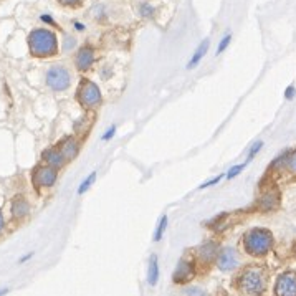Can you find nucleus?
<instances>
[{
  "mask_svg": "<svg viewBox=\"0 0 296 296\" xmlns=\"http://www.w3.org/2000/svg\"><path fill=\"white\" fill-rule=\"evenodd\" d=\"M159 280V265H157V257L152 255L151 257V262H149V273H147V281H149V285L154 286L157 283Z\"/></svg>",
  "mask_w": 296,
  "mask_h": 296,
  "instance_id": "nucleus-15",
  "label": "nucleus"
},
{
  "mask_svg": "<svg viewBox=\"0 0 296 296\" xmlns=\"http://www.w3.org/2000/svg\"><path fill=\"white\" fill-rule=\"evenodd\" d=\"M230 40H232V37H230V35H225V37L222 38V41H220V45H218V48H217V55H218V53H222V52L225 50V48L229 47Z\"/></svg>",
  "mask_w": 296,
  "mask_h": 296,
  "instance_id": "nucleus-24",
  "label": "nucleus"
},
{
  "mask_svg": "<svg viewBox=\"0 0 296 296\" xmlns=\"http://www.w3.org/2000/svg\"><path fill=\"white\" fill-rule=\"evenodd\" d=\"M32 180L37 187H52L56 182V169L52 166H38L32 174Z\"/></svg>",
  "mask_w": 296,
  "mask_h": 296,
  "instance_id": "nucleus-6",
  "label": "nucleus"
},
{
  "mask_svg": "<svg viewBox=\"0 0 296 296\" xmlns=\"http://www.w3.org/2000/svg\"><path fill=\"white\" fill-rule=\"evenodd\" d=\"M286 164H288V169H290L293 174H296V151H293L290 156H288Z\"/></svg>",
  "mask_w": 296,
  "mask_h": 296,
  "instance_id": "nucleus-22",
  "label": "nucleus"
},
{
  "mask_svg": "<svg viewBox=\"0 0 296 296\" xmlns=\"http://www.w3.org/2000/svg\"><path fill=\"white\" fill-rule=\"evenodd\" d=\"M277 296H296V275L294 273H283L280 275L275 285Z\"/></svg>",
  "mask_w": 296,
  "mask_h": 296,
  "instance_id": "nucleus-7",
  "label": "nucleus"
},
{
  "mask_svg": "<svg viewBox=\"0 0 296 296\" xmlns=\"http://www.w3.org/2000/svg\"><path fill=\"white\" fill-rule=\"evenodd\" d=\"M72 83V75L61 65H55L47 72V84L53 91H63L70 86Z\"/></svg>",
  "mask_w": 296,
  "mask_h": 296,
  "instance_id": "nucleus-5",
  "label": "nucleus"
},
{
  "mask_svg": "<svg viewBox=\"0 0 296 296\" xmlns=\"http://www.w3.org/2000/svg\"><path fill=\"white\" fill-rule=\"evenodd\" d=\"M141 13H143L144 17H152L154 7L151 4H143V5H141Z\"/></svg>",
  "mask_w": 296,
  "mask_h": 296,
  "instance_id": "nucleus-23",
  "label": "nucleus"
},
{
  "mask_svg": "<svg viewBox=\"0 0 296 296\" xmlns=\"http://www.w3.org/2000/svg\"><path fill=\"white\" fill-rule=\"evenodd\" d=\"M28 47L35 56H53L58 52V40L53 32L47 28H38L28 37Z\"/></svg>",
  "mask_w": 296,
  "mask_h": 296,
  "instance_id": "nucleus-1",
  "label": "nucleus"
},
{
  "mask_svg": "<svg viewBox=\"0 0 296 296\" xmlns=\"http://www.w3.org/2000/svg\"><path fill=\"white\" fill-rule=\"evenodd\" d=\"M243 243L250 255H265L271 246V234L266 229H252L245 235Z\"/></svg>",
  "mask_w": 296,
  "mask_h": 296,
  "instance_id": "nucleus-2",
  "label": "nucleus"
},
{
  "mask_svg": "<svg viewBox=\"0 0 296 296\" xmlns=\"http://www.w3.org/2000/svg\"><path fill=\"white\" fill-rule=\"evenodd\" d=\"M95 63V50L91 47H83L76 53V58H75V65L78 70L84 72V70H89L91 65Z\"/></svg>",
  "mask_w": 296,
  "mask_h": 296,
  "instance_id": "nucleus-8",
  "label": "nucleus"
},
{
  "mask_svg": "<svg viewBox=\"0 0 296 296\" xmlns=\"http://www.w3.org/2000/svg\"><path fill=\"white\" fill-rule=\"evenodd\" d=\"M61 5H66V7H76L81 4V0H58Z\"/></svg>",
  "mask_w": 296,
  "mask_h": 296,
  "instance_id": "nucleus-26",
  "label": "nucleus"
},
{
  "mask_svg": "<svg viewBox=\"0 0 296 296\" xmlns=\"http://www.w3.org/2000/svg\"><path fill=\"white\" fill-rule=\"evenodd\" d=\"M28 210H30V206H28V202L24 199V197H15L12 202V215L15 218H22L28 214Z\"/></svg>",
  "mask_w": 296,
  "mask_h": 296,
  "instance_id": "nucleus-12",
  "label": "nucleus"
},
{
  "mask_svg": "<svg viewBox=\"0 0 296 296\" xmlns=\"http://www.w3.org/2000/svg\"><path fill=\"white\" fill-rule=\"evenodd\" d=\"M166 225H167V217H161V220H159V225H157V230H156V235H154V240L159 242L161 238H162V234H164V230H166Z\"/></svg>",
  "mask_w": 296,
  "mask_h": 296,
  "instance_id": "nucleus-19",
  "label": "nucleus"
},
{
  "mask_svg": "<svg viewBox=\"0 0 296 296\" xmlns=\"http://www.w3.org/2000/svg\"><path fill=\"white\" fill-rule=\"evenodd\" d=\"M4 293H7V290H2V291H0V296H2Z\"/></svg>",
  "mask_w": 296,
  "mask_h": 296,
  "instance_id": "nucleus-32",
  "label": "nucleus"
},
{
  "mask_svg": "<svg viewBox=\"0 0 296 296\" xmlns=\"http://www.w3.org/2000/svg\"><path fill=\"white\" fill-rule=\"evenodd\" d=\"M237 263H238V260H237V253L234 248H225L218 253V268L222 271L234 270Z\"/></svg>",
  "mask_w": 296,
  "mask_h": 296,
  "instance_id": "nucleus-9",
  "label": "nucleus"
},
{
  "mask_svg": "<svg viewBox=\"0 0 296 296\" xmlns=\"http://www.w3.org/2000/svg\"><path fill=\"white\" fill-rule=\"evenodd\" d=\"M43 161L47 162L48 166H52L55 169L61 167L66 162V159L63 157V154L60 151V147H52V149H47L43 152Z\"/></svg>",
  "mask_w": 296,
  "mask_h": 296,
  "instance_id": "nucleus-10",
  "label": "nucleus"
},
{
  "mask_svg": "<svg viewBox=\"0 0 296 296\" xmlns=\"http://www.w3.org/2000/svg\"><path fill=\"white\" fill-rule=\"evenodd\" d=\"M115 132H116V126H111V128L106 131V134L103 136V141H108V139H111L112 136H115Z\"/></svg>",
  "mask_w": 296,
  "mask_h": 296,
  "instance_id": "nucleus-27",
  "label": "nucleus"
},
{
  "mask_svg": "<svg viewBox=\"0 0 296 296\" xmlns=\"http://www.w3.org/2000/svg\"><path fill=\"white\" fill-rule=\"evenodd\" d=\"M60 151H61L63 157H65L66 161H73L76 156H78L80 146H78V143H76L73 138H68V139H65V141L61 143Z\"/></svg>",
  "mask_w": 296,
  "mask_h": 296,
  "instance_id": "nucleus-11",
  "label": "nucleus"
},
{
  "mask_svg": "<svg viewBox=\"0 0 296 296\" xmlns=\"http://www.w3.org/2000/svg\"><path fill=\"white\" fill-rule=\"evenodd\" d=\"M189 291V296H203L202 293H199L200 290H195V288H194V290H187Z\"/></svg>",
  "mask_w": 296,
  "mask_h": 296,
  "instance_id": "nucleus-30",
  "label": "nucleus"
},
{
  "mask_svg": "<svg viewBox=\"0 0 296 296\" xmlns=\"http://www.w3.org/2000/svg\"><path fill=\"white\" fill-rule=\"evenodd\" d=\"M78 100L84 108H96V106H100V103H101V91L93 81L84 80L80 84Z\"/></svg>",
  "mask_w": 296,
  "mask_h": 296,
  "instance_id": "nucleus-4",
  "label": "nucleus"
},
{
  "mask_svg": "<svg viewBox=\"0 0 296 296\" xmlns=\"http://www.w3.org/2000/svg\"><path fill=\"white\" fill-rule=\"evenodd\" d=\"M190 277H192V266H190V263L182 260V262L177 265V270H175V273H174V280L175 281H186Z\"/></svg>",
  "mask_w": 296,
  "mask_h": 296,
  "instance_id": "nucleus-14",
  "label": "nucleus"
},
{
  "mask_svg": "<svg viewBox=\"0 0 296 296\" xmlns=\"http://www.w3.org/2000/svg\"><path fill=\"white\" fill-rule=\"evenodd\" d=\"M95 179H96V172H91V174L88 175V179L81 182V186H80V189H78V194L81 195V194L86 192V190L89 189V186L95 182Z\"/></svg>",
  "mask_w": 296,
  "mask_h": 296,
  "instance_id": "nucleus-18",
  "label": "nucleus"
},
{
  "mask_svg": "<svg viewBox=\"0 0 296 296\" xmlns=\"http://www.w3.org/2000/svg\"><path fill=\"white\" fill-rule=\"evenodd\" d=\"M200 255L203 260H212L214 257H217V246L214 243H207V245H203L202 248H200Z\"/></svg>",
  "mask_w": 296,
  "mask_h": 296,
  "instance_id": "nucleus-16",
  "label": "nucleus"
},
{
  "mask_svg": "<svg viewBox=\"0 0 296 296\" xmlns=\"http://www.w3.org/2000/svg\"><path fill=\"white\" fill-rule=\"evenodd\" d=\"M223 177V175H217V177H214V179H210L209 182H206V184H202L200 186V189H206V187H210V186H215V184H218L220 182V179Z\"/></svg>",
  "mask_w": 296,
  "mask_h": 296,
  "instance_id": "nucleus-25",
  "label": "nucleus"
},
{
  "mask_svg": "<svg viewBox=\"0 0 296 296\" xmlns=\"http://www.w3.org/2000/svg\"><path fill=\"white\" fill-rule=\"evenodd\" d=\"M293 96H294V86L291 84V86H288L286 91H285V98L286 100H293Z\"/></svg>",
  "mask_w": 296,
  "mask_h": 296,
  "instance_id": "nucleus-28",
  "label": "nucleus"
},
{
  "mask_svg": "<svg viewBox=\"0 0 296 296\" xmlns=\"http://www.w3.org/2000/svg\"><path fill=\"white\" fill-rule=\"evenodd\" d=\"M4 227H5V220H4V215L0 214V232L4 230Z\"/></svg>",
  "mask_w": 296,
  "mask_h": 296,
  "instance_id": "nucleus-31",
  "label": "nucleus"
},
{
  "mask_svg": "<svg viewBox=\"0 0 296 296\" xmlns=\"http://www.w3.org/2000/svg\"><path fill=\"white\" fill-rule=\"evenodd\" d=\"M209 47H210V41L209 40H203L202 43L197 47V50H195V53H194V56L190 58V61L187 63V68L190 70V68H195L197 65L200 63V60L206 56V53H207V50H209Z\"/></svg>",
  "mask_w": 296,
  "mask_h": 296,
  "instance_id": "nucleus-13",
  "label": "nucleus"
},
{
  "mask_svg": "<svg viewBox=\"0 0 296 296\" xmlns=\"http://www.w3.org/2000/svg\"><path fill=\"white\" fill-rule=\"evenodd\" d=\"M75 45H76L75 38H66V41H65V52H68L70 48H75Z\"/></svg>",
  "mask_w": 296,
  "mask_h": 296,
  "instance_id": "nucleus-29",
  "label": "nucleus"
},
{
  "mask_svg": "<svg viewBox=\"0 0 296 296\" xmlns=\"http://www.w3.org/2000/svg\"><path fill=\"white\" fill-rule=\"evenodd\" d=\"M240 288L245 293H262L265 288V277L262 268L258 266H248L240 277Z\"/></svg>",
  "mask_w": 296,
  "mask_h": 296,
  "instance_id": "nucleus-3",
  "label": "nucleus"
},
{
  "mask_svg": "<svg viewBox=\"0 0 296 296\" xmlns=\"http://www.w3.org/2000/svg\"><path fill=\"white\" fill-rule=\"evenodd\" d=\"M245 167H246V162H245V164H238V166H235V167H232L230 171H229V174H227V177H229V179H234V177H237V175L240 174Z\"/></svg>",
  "mask_w": 296,
  "mask_h": 296,
  "instance_id": "nucleus-21",
  "label": "nucleus"
},
{
  "mask_svg": "<svg viewBox=\"0 0 296 296\" xmlns=\"http://www.w3.org/2000/svg\"><path fill=\"white\" fill-rule=\"evenodd\" d=\"M277 203H278L277 195H270V194L263 195V199H262V207H263L265 210H270V209H273V207H277Z\"/></svg>",
  "mask_w": 296,
  "mask_h": 296,
  "instance_id": "nucleus-17",
  "label": "nucleus"
},
{
  "mask_svg": "<svg viewBox=\"0 0 296 296\" xmlns=\"http://www.w3.org/2000/svg\"><path fill=\"white\" fill-rule=\"evenodd\" d=\"M262 146H263L262 141H258V143H255V144L252 146V149H250V152H248V159H246V164L253 161V157H255V154L260 152V149H262Z\"/></svg>",
  "mask_w": 296,
  "mask_h": 296,
  "instance_id": "nucleus-20",
  "label": "nucleus"
}]
</instances>
